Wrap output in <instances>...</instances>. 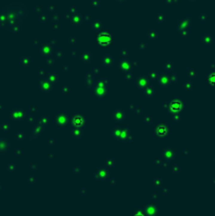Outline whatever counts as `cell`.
Returning a JSON list of instances; mask_svg holds the SVG:
<instances>
[{"label": "cell", "mask_w": 215, "mask_h": 216, "mask_svg": "<svg viewBox=\"0 0 215 216\" xmlns=\"http://www.w3.org/2000/svg\"><path fill=\"white\" fill-rule=\"evenodd\" d=\"M72 121H73V125H74L75 127H81V125L85 123V120L81 118L80 116H75Z\"/></svg>", "instance_id": "3"}, {"label": "cell", "mask_w": 215, "mask_h": 216, "mask_svg": "<svg viewBox=\"0 0 215 216\" xmlns=\"http://www.w3.org/2000/svg\"><path fill=\"white\" fill-rule=\"evenodd\" d=\"M182 105L179 100H173L172 102L170 103V110L173 112L180 111V110H182Z\"/></svg>", "instance_id": "2"}, {"label": "cell", "mask_w": 215, "mask_h": 216, "mask_svg": "<svg viewBox=\"0 0 215 216\" xmlns=\"http://www.w3.org/2000/svg\"><path fill=\"white\" fill-rule=\"evenodd\" d=\"M98 41L101 45H110L111 41H112V37H111V35H109V34H105V33L100 34V35L98 36Z\"/></svg>", "instance_id": "1"}, {"label": "cell", "mask_w": 215, "mask_h": 216, "mask_svg": "<svg viewBox=\"0 0 215 216\" xmlns=\"http://www.w3.org/2000/svg\"><path fill=\"white\" fill-rule=\"evenodd\" d=\"M167 128L165 127V125H159L158 128H157V134H158L159 136H164L167 134Z\"/></svg>", "instance_id": "4"}, {"label": "cell", "mask_w": 215, "mask_h": 216, "mask_svg": "<svg viewBox=\"0 0 215 216\" xmlns=\"http://www.w3.org/2000/svg\"><path fill=\"white\" fill-rule=\"evenodd\" d=\"M209 82H210L211 85H215V73H212L210 75V77H209Z\"/></svg>", "instance_id": "5"}]
</instances>
